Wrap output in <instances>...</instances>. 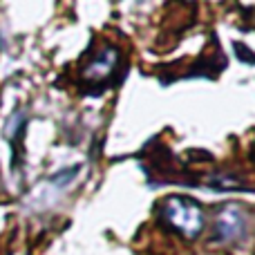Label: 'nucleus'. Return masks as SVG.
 Returning a JSON list of instances; mask_svg holds the SVG:
<instances>
[{
	"label": "nucleus",
	"instance_id": "obj_2",
	"mask_svg": "<svg viewBox=\"0 0 255 255\" xmlns=\"http://www.w3.org/2000/svg\"><path fill=\"white\" fill-rule=\"evenodd\" d=\"M161 217L163 226L184 240H195L204 231V208L197 199L188 195H170L161 202Z\"/></svg>",
	"mask_w": 255,
	"mask_h": 255
},
{
	"label": "nucleus",
	"instance_id": "obj_3",
	"mask_svg": "<svg viewBox=\"0 0 255 255\" xmlns=\"http://www.w3.org/2000/svg\"><path fill=\"white\" fill-rule=\"evenodd\" d=\"M249 233V213L238 204H224L215 213V226L213 238L215 242L229 244L235 240H242Z\"/></svg>",
	"mask_w": 255,
	"mask_h": 255
},
{
	"label": "nucleus",
	"instance_id": "obj_1",
	"mask_svg": "<svg viewBox=\"0 0 255 255\" xmlns=\"http://www.w3.org/2000/svg\"><path fill=\"white\" fill-rule=\"evenodd\" d=\"M124 54L119 47L103 43L94 52L88 54L85 63L79 70V85L83 94H101L108 88L117 85L124 79Z\"/></svg>",
	"mask_w": 255,
	"mask_h": 255
}]
</instances>
